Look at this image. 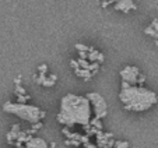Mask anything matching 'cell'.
<instances>
[{"instance_id":"obj_5","label":"cell","mask_w":158,"mask_h":148,"mask_svg":"<svg viewBox=\"0 0 158 148\" xmlns=\"http://www.w3.org/2000/svg\"><path fill=\"white\" fill-rule=\"evenodd\" d=\"M120 78H122V83L129 84L130 87L139 85V78H140L141 73L139 70V67L136 66H126L120 70Z\"/></svg>"},{"instance_id":"obj_4","label":"cell","mask_w":158,"mask_h":148,"mask_svg":"<svg viewBox=\"0 0 158 148\" xmlns=\"http://www.w3.org/2000/svg\"><path fill=\"white\" fill-rule=\"evenodd\" d=\"M87 99L89 101L91 104V108H93V112H94V117L95 119H104L108 113V105L105 102L104 97L98 92H89V94L85 95Z\"/></svg>"},{"instance_id":"obj_21","label":"cell","mask_w":158,"mask_h":148,"mask_svg":"<svg viewBox=\"0 0 158 148\" xmlns=\"http://www.w3.org/2000/svg\"><path fill=\"white\" fill-rule=\"evenodd\" d=\"M38 73L39 74H46V73H48V66H46V64H41L38 67Z\"/></svg>"},{"instance_id":"obj_22","label":"cell","mask_w":158,"mask_h":148,"mask_svg":"<svg viewBox=\"0 0 158 148\" xmlns=\"http://www.w3.org/2000/svg\"><path fill=\"white\" fill-rule=\"evenodd\" d=\"M39 129H42V121H39V123H36V125H32V129H31V130H32V131H35V133H36V131H38Z\"/></svg>"},{"instance_id":"obj_18","label":"cell","mask_w":158,"mask_h":148,"mask_svg":"<svg viewBox=\"0 0 158 148\" xmlns=\"http://www.w3.org/2000/svg\"><path fill=\"white\" fill-rule=\"evenodd\" d=\"M64 144L66 145H73V147H80L81 142L77 141V140H69V138H66L64 140Z\"/></svg>"},{"instance_id":"obj_6","label":"cell","mask_w":158,"mask_h":148,"mask_svg":"<svg viewBox=\"0 0 158 148\" xmlns=\"http://www.w3.org/2000/svg\"><path fill=\"white\" fill-rule=\"evenodd\" d=\"M97 138V147L98 148H115L116 141L114 140V134L112 133H98L95 136Z\"/></svg>"},{"instance_id":"obj_30","label":"cell","mask_w":158,"mask_h":148,"mask_svg":"<svg viewBox=\"0 0 158 148\" xmlns=\"http://www.w3.org/2000/svg\"><path fill=\"white\" fill-rule=\"evenodd\" d=\"M24 148H27V147H24Z\"/></svg>"},{"instance_id":"obj_24","label":"cell","mask_w":158,"mask_h":148,"mask_svg":"<svg viewBox=\"0 0 158 148\" xmlns=\"http://www.w3.org/2000/svg\"><path fill=\"white\" fill-rule=\"evenodd\" d=\"M151 27L154 28V30L158 32V18H154V20H152V23H151Z\"/></svg>"},{"instance_id":"obj_16","label":"cell","mask_w":158,"mask_h":148,"mask_svg":"<svg viewBox=\"0 0 158 148\" xmlns=\"http://www.w3.org/2000/svg\"><path fill=\"white\" fill-rule=\"evenodd\" d=\"M14 94H15V97H24V95H28L27 91L23 88V85H15Z\"/></svg>"},{"instance_id":"obj_25","label":"cell","mask_w":158,"mask_h":148,"mask_svg":"<svg viewBox=\"0 0 158 148\" xmlns=\"http://www.w3.org/2000/svg\"><path fill=\"white\" fill-rule=\"evenodd\" d=\"M84 148H98V147H97V144H91V142H87V144H84Z\"/></svg>"},{"instance_id":"obj_7","label":"cell","mask_w":158,"mask_h":148,"mask_svg":"<svg viewBox=\"0 0 158 148\" xmlns=\"http://www.w3.org/2000/svg\"><path fill=\"white\" fill-rule=\"evenodd\" d=\"M136 3L133 0H119V2H115V9L119 10L122 13H130L131 10H136Z\"/></svg>"},{"instance_id":"obj_9","label":"cell","mask_w":158,"mask_h":148,"mask_svg":"<svg viewBox=\"0 0 158 148\" xmlns=\"http://www.w3.org/2000/svg\"><path fill=\"white\" fill-rule=\"evenodd\" d=\"M27 148H49V144L41 137H34L30 142L25 144Z\"/></svg>"},{"instance_id":"obj_8","label":"cell","mask_w":158,"mask_h":148,"mask_svg":"<svg viewBox=\"0 0 158 148\" xmlns=\"http://www.w3.org/2000/svg\"><path fill=\"white\" fill-rule=\"evenodd\" d=\"M20 133H21L20 125H13V126H11V130H10L9 133L6 134L7 142H9V144H13V145H14L15 142H17L18 137H20Z\"/></svg>"},{"instance_id":"obj_1","label":"cell","mask_w":158,"mask_h":148,"mask_svg":"<svg viewBox=\"0 0 158 148\" xmlns=\"http://www.w3.org/2000/svg\"><path fill=\"white\" fill-rule=\"evenodd\" d=\"M93 108L87 97L67 94L62 98L60 110L56 115V120L64 127H73L76 125L87 126L91 121Z\"/></svg>"},{"instance_id":"obj_14","label":"cell","mask_w":158,"mask_h":148,"mask_svg":"<svg viewBox=\"0 0 158 148\" xmlns=\"http://www.w3.org/2000/svg\"><path fill=\"white\" fill-rule=\"evenodd\" d=\"M89 126L91 127H94L95 130H98V131H102V129H104V126H102V121L99 120V119H91V121H89Z\"/></svg>"},{"instance_id":"obj_10","label":"cell","mask_w":158,"mask_h":148,"mask_svg":"<svg viewBox=\"0 0 158 148\" xmlns=\"http://www.w3.org/2000/svg\"><path fill=\"white\" fill-rule=\"evenodd\" d=\"M74 73H76V76H77V77L83 78V80H85V81H88L89 78H91V77L94 76V74L91 73V71L84 70V68H77V70H74Z\"/></svg>"},{"instance_id":"obj_11","label":"cell","mask_w":158,"mask_h":148,"mask_svg":"<svg viewBox=\"0 0 158 148\" xmlns=\"http://www.w3.org/2000/svg\"><path fill=\"white\" fill-rule=\"evenodd\" d=\"M56 81H57V77L55 76V74L46 76V78H45L44 83H42V87H45V88H51V87H53L55 84H56Z\"/></svg>"},{"instance_id":"obj_27","label":"cell","mask_w":158,"mask_h":148,"mask_svg":"<svg viewBox=\"0 0 158 148\" xmlns=\"http://www.w3.org/2000/svg\"><path fill=\"white\" fill-rule=\"evenodd\" d=\"M109 4H115V2H104V3H102V7H106V6H109Z\"/></svg>"},{"instance_id":"obj_13","label":"cell","mask_w":158,"mask_h":148,"mask_svg":"<svg viewBox=\"0 0 158 148\" xmlns=\"http://www.w3.org/2000/svg\"><path fill=\"white\" fill-rule=\"evenodd\" d=\"M76 49L78 51V53H89L93 51V46H87L84 43H76Z\"/></svg>"},{"instance_id":"obj_17","label":"cell","mask_w":158,"mask_h":148,"mask_svg":"<svg viewBox=\"0 0 158 148\" xmlns=\"http://www.w3.org/2000/svg\"><path fill=\"white\" fill-rule=\"evenodd\" d=\"M77 63H78V67H80V68H84V70H88V66H89V62H88V60L77 59Z\"/></svg>"},{"instance_id":"obj_26","label":"cell","mask_w":158,"mask_h":148,"mask_svg":"<svg viewBox=\"0 0 158 148\" xmlns=\"http://www.w3.org/2000/svg\"><path fill=\"white\" fill-rule=\"evenodd\" d=\"M20 83H21V77H20V76H18V77L14 80V84H15V85H21Z\"/></svg>"},{"instance_id":"obj_20","label":"cell","mask_w":158,"mask_h":148,"mask_svg":"<svg viewBox=\"0 0 158 148\" xmlns=\"http://www.w3.org/2000/svg\"><path fill=\"white\" fill-rule=\"evenodd\" d=\"M30 99V95H24V97H17L18 104H27V101Z\"/></svg>"},{"instance_id":"obj_12","label":"cell","mask_w":158,"mask_h":148,"mask_svg":"<svg viewBox=\"0 0 158 148\" xmlns=\"http://www.w3.org/2000/svg\"><path fill=\"white\" fill-rule=\"evenodd\" d=\"M99 55H101V52L95 51L93 47V51L88 53V62L89 63H98V59H99Z\"/></svg>"},{"instance_id":"obj_29","label":"cell","mask_w":158,"mask_h":148,"mask_svg":"<svg viewBox=\"0 0 158 148\" xmlns=\"http://www.w3.org/2000/svg\"><path fill=\"white\" fill-rule=\"evenodd\" d=\"M155 45H157V46H158V39H157V41H155Z\"/></svg>"},{"instance_id":"obj_23","label":"cell","mask_w":158,"mask_h":148,"mask_svg":"<svg viewBox=\"0 0 158 148\" xmlns=\"http://www.w3.org/2000/svg\"><path fill=\"white\" fill-rule=\"evenodd\" d=\"M70 66H72V68H74V70H77V68H80V67H78V63H77V60H74V59H72V60H70Z\"/></svg>"},{"instance_id":"obj_3","label":"cell","mask_w":158,"mask_h":148,"mask_svg":"<svg viewBox=\"0 0 158 148\" xmlns=\"http://www.w3.org/2000/svg\"><path fill=\"white\" fill-rule=\"evenodd\" d=\"M3 110L6 113H11V115L18 116L20 119H23L25 121H30L31 125L39 123L46 116V112L42 110L41 108L35 106V105L18 104V102H10V101L3 105Z\"/></svg>"},{"instance_id":"obj_19","label":"cell","mask_w":158,"mask_h":148,"mask_svg":"<svg viewBox=\"0 0 158 148\" xmlns=\"http://www.w3.org/2000/svg\"><path fill=\"white\" fill-rule=\"evenodd\" d=\"M115 148H130V144L127 141H116Z\"/></svg>"},{"instance_id":"obj_15","label":"cell","mask_w":158,"mask_h":148,"mask_svg":"<svg viewBox=\"0 0 158 148\" xmlns=\"http://www.w3.org/2000/svg\"><path fill=\"white\" fill-rule=\"evenodd\" d=\"M144 32H146V35H148V36H151V38H154L155 41L158 39V32L151 27V25H148V27L144 30Z\"/></svg>"},{"instance_id":"obj_28","label":"cell","mask_w":158,"mask_h":148,"mask_svg":"<svg viewBox=\"0 0 158 148\" xmlns=\"http://www.w3.org/2000/svg\"><path fill=\"white\" fill-rule=\"evenodd\" d=\"M49 148H56V144H55V142H51V144H49Z\"/></svg>"},{"instance_id":"obj_2","label":"cell","mask_w":158,"mask_h":148,"mask_svg":"<svg viewBox=\"0 0 158 148\" xmlns=\"http://www.w3.org/2000/svg\"><path fill=\"white\" fill-rule=\"evenodd\" d=\"M119 99L126 110L144 112V110H148L150 108H152L154 105H157L158 95L146 87H130L129 84L122 83Z\"/></svg>"}]
</instances>
